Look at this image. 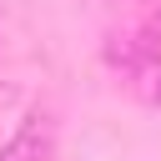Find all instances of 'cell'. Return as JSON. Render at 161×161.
Segmentation results:
<instances>
[{
	"label": "cell",
	"instance_id": "obj_3",
	"mask_svg": "<svg viewBox=\"0 0 161 161\" xmlns=\"http://www.w3.org/2000/svg\"><path fill=\"white\" fill-rule=\"evenodd\" d=\"M151 35H161V15H156V25H151Z\"/></svg>",
	"mask_w": 161,
	"mask_h": 161
},
{
	"label": "cell",
	"instance_id": "obj_1",
	"mask_svg": "<svg viewBox=\"0 0 161 161\" xmlns=\"http://www.w3.org/2000/svg\"><path fill=\"white\" fill-rule=\"evenodd\" d=\"M50 121L45 116H30L5 146H0V161H50Z\"/></svg>",
	"mask_w": 161,
	"mask_h": 161
},
{
	"label": "cell",
	"instance_id": "obj_2",
	"mask_svg": "<svg viewBox=\"0 0 161 161\" xmlns=\"http://www.w3.org/2000/svg\"><path fill=\"white\" fill-rule=\"evenodd\" d=\"M151 101L161 106V70H156V86H151Z\"/></svg>",
	"mask_w": 161,
	"mask_h": 161
}]
</instances>
